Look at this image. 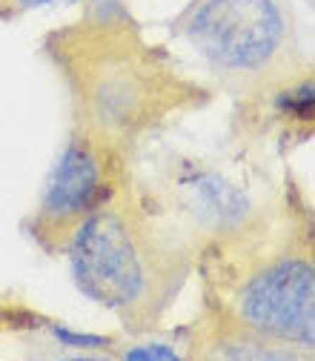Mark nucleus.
Returning <instances> with one entry per match:
<instances>
[{
    "label": "nucleus",
    "mask_w": 315,
    "mask_h": 361,
    "mask_svg": "<svg viewBox=\"0 0 315 361\" xmlns=\"http://www.w3.org/2000/svg\"><path fill=\"white\" fill-rule=\"evenodd\" d=\"M190 355L192 358H307L298 350L269 341L238 322L227 319L223 312L204 304V312L190 336Z\"/></svg>",
    "instance_id": "nucleus-7"
},
{
    "label": "nucleus",
    "mask_w": 315,
    "mask_h": 361,
    "mask_svg": "<svg viewBox=\"0 0 315 361\" xmlns=\"http://www.w3.org/2000/svg\"><path fill=\"white\" fill-rule=\"evenodd\" d=\"M40 4H49V0H6V6L15 9V12H23V9H32V6H40Z\"/></svg>",
    "instance_id": "nucleus-8"
},
{
    "label": "nucleus",
    "mask_w": 315,
    "mask_h": 361,
    "mask_svg": "<svg viewBox=\"0 0 315 361\" xmlns=\"http://www.w3.org/2000/svg\"><path fill=\"white\" fill-rule=\"evenodd\" d=\"M132 155L101 135L72 123L69 138L40 190L26 221L29 238L49 255H66L80 224L92 215L123 180Z\"/></svg>",
    "instance_id": "nucleus-6"
},
{
    "label": "nucleus",
    "mask_w": 315,
    "mask_h": 361,
    "mask_svg": "<svg viewBox=\"0 0 315 361\" xmlns=\"http://www.w3.org/2000/svg\"><path fill=\"white\" fill-rule=\"evenodd\" d=\"M66 255L78 290L106 307L129 336L155 330L198 269V255L147 207L129 169L80 224Z\"/></svg>",
    "instance_id": "nucleus-2"
},
{
    "label": "nucleus",
    "mask_w": 315,
    "mask_h": 361,
    "mask_svg": "<svg viewBox=\"0 0 315 361\" xmlns=\"http://www.w3.org/2000/svg\"><path fill=\"white\" fill-rule=\"evenodd\" d=\"M172 35L241 104L312 75L290 0H190Z\"/></svg>",
    "instance_id": "nucleus-4"
},
{
    "label": "nucleus",
    "mask_w": 315,
    "mask_h": 361,
    "mask_svg": "<svg viewBox=\"0 0 315 361\" xmlns=\"http://www.w3.org/2000/svg\"><path fill=\"white\" fill-rule=\"evenodd\" d=\"M72 104V123L123 152L212 101V89L178 69L123 15H86L43 37Z\"/></svg>",
    "instance_id": "nucleus-1"
},
{
    "label": "nucleus",
    "mask_w": 315,
    "mask_h": 361,
    "mask_svg": "<svg viewBox=\"0 0 315 361\" xmlns=\"http://www.w3.org/2000/svg\"><path fill=\"white\" fill-rule=\"evenodd\" d=\"M206 304L241 327L312 355L315 344V250L301 209L276 201L238 238L198 261Z\"/></svg>",
    "instance_id": "nucleus-3"
},
{
    "label": "nucleus",
    "mask_w": 315,
    "mask_h": 361,
    "mask_svg": "<svg viewBox=\"0 0 315 361\" xmlns=\"http://www.w3.org/2000/svg\"><path fill=\"white\" fill-rule=\"evenodd\" d=\"M129 178L147 207L198 261L255 227L276 204L258 201L233 175L198 158H166L147 172L129 164Z\"/></svg>",
    "instance_id": "nucleus-5"
}]
</instances>
